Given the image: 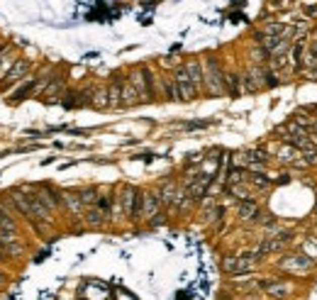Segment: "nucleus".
I'll list each match as a JSON object with an SVG mask.
<instances>
[{"label": "nucleus", "mask_w": 317, "mask_h": 300, "mask_svg": "<svg viewBox=\"0 0 317 300\" xmlns=\"http://www.w3.org/2000/svg\"><path fill=\"white\" fill-rule=\"evenodd\" d=\"M83 225H85L88 230H103L105 225H110V220H108V215H105L98 205H90V207H85V212H83Z\"/></svg>", "instance_id": "obj_15"}, {"label": "nucleus", "mask_w": 317, "mask_h": 300, "mask_svg": "<svg viewBox=\"0 0 317 300\" xmlns=\"http://www.w3.org/2000/svg\"><path fill=\"white\" fill-rule=\"evenodd\" d=\"M64 91H66V76H64V73H52V78H49L47 85L41 88L39 98L44 103H52V100L64 96Z\"/></svg>", "instance_id": "obj_11"}, {"label": "nucleus", "mask_w": 317, "mask_h": 300, "mask_svg": "<svg viewBox=\"0 0 317 300\" xmlns=\"http://www.w3.org/2000/svg\"><path fill=\"white\" fill-rule=\"evenodd\" d=\"M183 68L188 71L191 81L195 83V88H198V91H200V96H203V88H205V71H203V61H200V59H188V61H183Z\"/></svg>", "instance_id": "obj_17"}, {"label": "nucleus", "mask_w": 317, "mask_h": 300, "mask_svg": "<svg viewBox=\"0 0 317 300\" xmlns=\"http://www.w3.org/2000/svg\"><path fill=\"white\" fill-rule=\"evenodd\" d=\"M3 47H5V44H3V39H0V49H3Z\"/></svg>", "instance_id": "obj_35"}, {"label": "nucleus", "mask_w": 317, "mask_h": 300, "mask_svg": "<svg viewBox=\"0 0 317 300\" xmlns=\"http://www.w3.org/2000/svg\"><path fill=\"white\" fill-rule=\"evenodd\" d=\"M61 210H66L69 215L73 218H83V212H85V205H83L81 195L73 191H61Z\"/></svg>", "instance_id": "obj_14"}, {"label": "nucleus", "mask_w": 317, "mask_h": 300, "mask_svg": "<svg viewBox=\"0 0 317 300\" xmlns=\"http://www.w3.org/2000/svg\"><path fill=\"white\" fill-rule=\"evenodd\" d=\"M5 281H8V273L0 271V286H5Z\"/></svg>", "instance_id": "obj_33"}, {"label": "nucleus", "mask_w": 317, "mask_h": 300, "mask_svg": "<svg viewBox=\"0 0 317 300\" xmlns=\"http://www.w3.org/2000/svg\"><path fill=\"white\" fill-rule=\"evenodd\" d=\"M283 183H290V168L288 174L283 171V174H278V178H274V186H283Z\"/></svg>", "instance_id": "obj_30"}, {"label": "nucleus", "mask_w": 317, "mask_h": 300, "mask_svg": "<svg viewBox=\"0 0 317 300\" xmlns=\"http://www.w3.org/2000/svg\"><path fill=\"white\" fill-rule=\"evenodd\" d=\"M127 78V73L117 71L110 76L108 83V110H122V83Z\"/></svg>", "instance_id": "obj_9"}, {"label": "nucleus", "mask_w": 317, "mask_h": 300, "mask_svg": "<svg viewBox=\"0 0 317 300\" xmlns=\"http://www.w3.org/2000/svg\"><path fill=\"white\" fill-rule=\"evenodd\" d=\"M303 13L307 15V17H317V3H310V5L305 3V5H303Z\"/></svg>", "instance_id": "obj_31"}, {"label": "nucleus", "mask_w": 317, "mask_h": 300, "mask_svg": "<svg viewBox=\"0 0 317 300\" xmlns=\"http://www.w3.org/2000/svg\"><path fill=\"white\" fill-rule=\"evenodd\" d=\"M300 156H303V151L295 149L293 144H283V147L276 151V161H278L281 166H288V168L295 164V161H298Z\"/></svg>", "instance_id": "obj_20"}, {"label": "nucleus", "mask_w": 317, "mask_h": 300, "mask_svg": "<svg viewBox=\"0 0 317 300\" xmlns=\"http://www.w3.org/2000/svg\"><path fill=\"white\" fill-rule=\"evenodd\" d=\"M315 117H317V112H315Z\"/></svg>", "instance_id": "obj_36"}, {"label": "nucleus", "mask_w": 317, "mask_h": 300, "mask_svg": "<svg viewBox=\"0 0 317 300\" xmlns=\"http://www.w3.org/2000/svg\"><path fill=\"white\" fill-rule=\"evenodd\" d=\"M224 85H227V96L239 98L242 96V73L239 71H224Z\"/></svg>", "instance_id": "obj_21"}, {"label": "nucleus", "mask_w": 317, "mask_h": 300, "mask_svg": "<svg viewBox=\"0 0 317 300\" xmlns=\"http://www.w3.org/2000/svg\"><path fill=\"white\" fill-rule=\"evenodd\" d=\"M268 52L263 49V47H259V44H254L251 49H249V61L251 64H256V66H268Z\"/></svg>", "instance_id": "obj_26"}, {"label": "nucleus", "mask_w": 317, "mask_h": 300, "mask_svg": "<svg viewBox=\"0 0 317 300\" xmlns=\"http://www.w3.org/2000/svg\"><path fill=\"white\" fill-rule=\"evenodd\" d=\"M37 83H39V76H29L27 81H20V85L13 91V96H10V103H22L25 98L29 96H37Z\"/></svg>", "instance_id": "obj_16"}, {"label": "nucleus", "mask_w": 317, "mask_h": 300, "mask_svg": "<svg viewBox=\"0 0 317 300\" xmlns=\"http://www.w3.org/2000/svg\"><path fill=\"white\" fill-rule=\"evenodd\" d=\"M259 256L256 254H227L222 259V271L230 276H239V273H251L256 266Z\"/></svg>", "instance_id": "obj_5"}, {"label": "nucleus", "mask_w": 317, "mask_h": 300, "mask_svg": "<svg viewBox=\"0 0 317 300\" xmlns=\"http://www.w3.org/2000/svg\"><path fill=\"white\" fill-rule=\"evenodd\" d=\"M32 193L37 195V200H39L47 210H52V212L61 210V191H56L52 186H37Z\"/></svg>", "instance_id": "obj_12"}, {"label": "nucleus", "mask_w": 317, "mask_h": 300, "mask_svg": "<svg viewBox=\"0 0 317 300\" xmlns=\"http://www.w3.org/2000/svg\"><path fill=\"white\" fill-rule=\"evenodd\" d=\"M5 259H8V254H5V249H3V244H0V264H3Z\"/></svg>", "instance_id": "obj_34"}, {"label": "nucleus", "mask_w": 317, "mask_h": 300, "mask_svg": "<svg viewBox=\"0 0 317 300\" xmlns=\"http://www.w3.org/2000/svg\"><path fill=\"white\" fill-rule=\"evenodd\" d=\"M129 83L137 88L139 93V103H154L156 93H154V83H156V73L149 66H134L127 73Z\"/></svg>", "instance_id": "obj_2"}, {"label": "nucleus", "mask_w": 317, "mask_h": 300, "mask_svg": "<svg viewBox=\"0 0 317 300\" xmlns=\"http://www.w3.org/2000/svg\"><path fill=\"white\" fill-rule=\"evenodd\" d=\"M203 71H205V88L203 93L210 98H224L227 96V85H224V68L217 54H207L203 59Z\"/></svg>", "instance_id": "obj_1"}, {"label": "nucleus", "mask_w": 317, "mask_h": 300, "mask_svg": "<svg viewBox=\"0 0 317 300\" xmlns=\"http://www.w3.org/2000/svg\"><path fill=\"white\" fill-rule=\"evenodd\" d=\"M15 59H17V52H15L13 47L5 44V47L0 49V81H3V76L10 71V66L15 64Z\"/></svg>", "instance_id": "obj_23"}, {"label": "nucleus", "mask_w": 317, "mask_h": 300, "mask_svg": "<svg viewBox=\"0 0 317 300\" xmlns=\"http://www.w3.org/2000/svg\"><path fill=\"white\" fill-rule=\"evenodd\" d=\"M259 290H263L274 300H288L293 295V283H288V281H259Z\"/></svg>", "instance_id": "obj_10"}, {"label": "nucleus", "mask_w": 317, "mask_h": 300, "mask_svg": "<svg viewBox=\"0 0 317 300\" xmlns=\"http://www.w3.org/2000/svg\"><path fill=\"white\" fill-rule=\"evenodd\" d=\"M227 193L235 198L237 203H242V200H249V198H254L251 195V186L247 188V181H242V183H232V186H227Z\"/></svg>", "instance_id": "obj_25"}, {"label": "nucleus", "mask_w": 317, "mask_h": 300, "mask_svg": "<svg viewBox=\"0 0 317 300\" xmlns=\"http://www.w3.org/2000/svg\"><path fill=\"white\" fill-rule=\"evenodd\" d=\"M29 68H32V61L25 59V56H17L15 64L10 66V71L3 76V81H0V91H8L10 85H17L20 81H25L27 73H29Z\"/></svg>", "instance_id": "obj_8"}, {"label": "nucleus", "mask_w": 317, "mask_h": 300, "mask_svg": "<svg viewBox=\"0 0 317 300\" xmlns=\"http://www.w3.org/2000/svg\"><path fill=\"white\" fill-rule=\"evenodd\" d=\"M176 191H178V183H176L173 178H166L164 183L156 188V195H159V200H161V207H164V210H168V207L173 205V195H176Z\"/></svg>", "instance_id": "obj_18"}, {"label": "nucleus", "mask_w": 317, "mask_h": 300, "mask_svg": "<svg viewBox=\"0 0 317 300\" xmlns=\"http://www.w3.org/2000/svg\"><path fill=\"white\" fill-rule=\"evenodd\" d=\"M210 124H212L210 120H198V122H186L183 127H186V130H205Z\"/></svg>", "instance_id": "obj_29"}, {"label": "nucleus", "mask_w": 317, "mask_h": 300, "mask_svg": "<svg viewBox=\"0 0 317 300\" xmlns=\"http://www.w3.org/2000/svg\"><path fill=\"white\" fill-rule=\"evenodd\" d=\"M171 78L176 81V88H178L180 103H191V100H195V98L200 96V91H198V88H195V83L191 81V76H188V71L183 68V64L173 68Z\"/></svg>", "instance_id": "obj_7"}, {"label": "nucleus", "mask_w": 317, "mask_h": 300, "mask_svg": "<svg viewBox=\"0 0 317 300\" xmlns=\"http://www.w3.org/2000/svg\"><path fill=\"white\" fill-rule=\"evenodd\" d=\"M247 186H251L254 191H271L274 178L266 176L263 171H247Z\"/></svg>", "instance_id": "obj_19"}, {"label": "nucleus", "mask_w": 317, "mask_h": 300, "mask_svg": "<svg viewBox=\"0 0 317 300\" xmlns=\"http://www.w3.org/2000/svg\"><path fill=\"white\" fill-rule=\"evenodd\" d=\"M139 105V93L137 88L129 83V78H124L122 83V110H129V108H137Z\"/></svg>", "instance_id": "obj_22"}, {"label": "nucleus", "mask_w": 317, "mask_h": 300, "mask_svg": "<svg viewBox=\"0 0 317 300\" xmlns=\"http://www.w3.org/2000/svg\"><path fill=\"white\" fill-rule=\"evenodd\" d=\"M303 159H305V164L310 166V168H315V166H317V149L303 151Z\"/></svg>", "instance_id": "obj_28"}, {"label": "nucleus", "mask_w": 317, "mask_h": 300, "mask_svg": "<svg viewBox=\"0 0 317 300\" xmlns=\"http://www.w3.org/2000/svg\"><path fill=\"white\" fill-rule=\"evenodd\" d=\"M237 218H239V222H259V218H261L259 200H254V198L242 200V203L237 205Z\"/></svg>", "instance_id": "obj_13"}, {"label": "nucleus", "mask_w": 317, "mask_h": 300, "mask_svg": "<svg viewBox=\"0 0 317 300\" xmlns=\"http://www.w3.org/2000/svg\"><path fill=\"white\" fill-rule=\"evenodd\" d=\"M78 195H81L83 205H85V207H90V205H96L98 195H100V188H96V186H88V188L78 191Z\"/></svg>", "instance_id": "obj_27"}, {"label": "nucleus", "mask_w": 317, "mask_h": 300, "mask_svg": "<svg viewBox=\"0 0 317 300\" xmlns=\"http://www.w3.org/2000/svg\"><path fill=\"white\" fill-rule=\"evenodd\" d=\"M115 200L120 205V210H122V218L127 222H132L134 218V210H137V203H139V188L134 186H120L117 191H115Z\"/></svg>", "instance_id": "obj_6"}, {"label": "nucleus", "mask_w": 317, "mask_h": 300, "mask_svg": "<svg viewBox=\"0 0 317 300\" xmlns=\"http://www.w3.org/2000/svg\"><path fill=\"white\" fill-rule=\"evenodd\" d=\"M90 108H96V110H108V85H93Z\"/></svg>", "instance_id": "obj_24"}, {"label": "nucleus", "mask_w": 317, "mask_h": 300, "mask_svg": "<svg viewBox=\"0 0 317 300\" xmlns=\"http://www.w3.org/2000/svg\"><path fill=\"white\" fill-rule=\"evenodd\" d=\"M161 66L176 68V66H180V64H178V59H173V56H164V59H161Z\"/></svg>", "instance_id": "obj_32"}, {"label": "nucleus", "mask_w": 317, "mask_h": 300, "mask_svg": "<svg viewBox=\"0 0 317 300\" xmlns=\"http://www.w3.org/2000/svg\"><path fill=\"white\" fill-rule=\"evenodd\" d=\"M305 3H307V0H305Z\"/></svg>", "instance_id": "obj_37"}, {"label": "nucleus", "mask_w": 317, "mask_h": 300, "mask_svg": "<svg viewBox=\"0 0 317 300\" xmlns=\"http://www.w3.org/2000/svg\"><path fill=\"white\" fill-rule=\"evenodd\" d=\"M161 210H164V207H161V200H159L156 191H139V203H137V210H134L132 222H134V225H142V222L149 225Z\"/></svg>", "instance_id": "obj_3"}, {"label": "nucleus", "mask_w": 317, "mask_h": 300, "mask_svg": "<svg viewBox=\"0 0 317 300\" xmlns=\"http://www.w3.org/2000/svg\"><path fill=\"white\" fill-rule=\"evenodd\" d=\"M278 269H281V271H288V273H310L317 269V264L312 256H307L303 251H288V254L281 256Z\"/></svg>", "instance_id": "obj_4"}]
</instances>
